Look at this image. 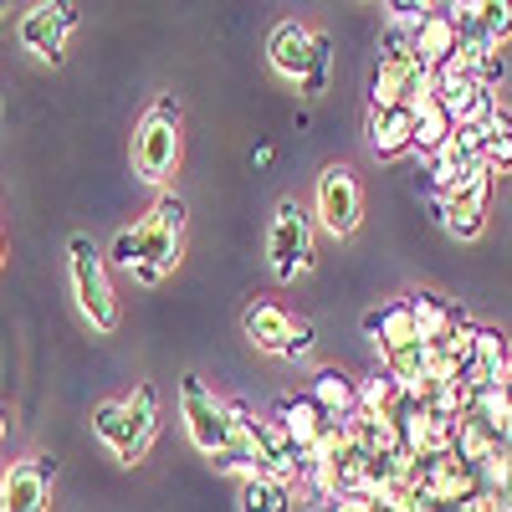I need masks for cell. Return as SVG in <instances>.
Here are the masks:
<instances>
[{"label": "cell", "instance_id": "6da1fadb", "mask_svg": "<svg viewBox=\"0 0 512 512\" xmlns=\"http://www.w3.org/2000/svg\"><path fill=\"white\" fill-rule=\"evenodd\" d=\"M128 251H134V272L144 287L164 282L169 272L180 267V236H185V200L180 195H159L149 205V216L139 226H128Z\"/></svg>", "mask_w": 512, "mask_h": 512}, {"label": "cell", "instance_id": "7a4b0ae2", "mask_svg": "<svg viewBox=\"0 0 512 512\" xmlns=\"http://www.w3.org/2000/svg\"><path fill=\"white\" fill-rule=\"evenodd\" d=\"M180 164V98L164 93L144 118H139V134H134V169L144 185H164Z\"/></svg>", "mask_w": 512, "mask_h": 512}, {"label": "cell", "instance_id": "3957f363", "mask_svg": "<svg viewBox=\"0 0 512 512\" xmlns=\"http://www.w3.org/2000/svg\"><path fill=\"white\" fill-rule=\"evenodd\" d=\"M180 415H185V431H190L195 451H205L210 461H221V456H231L241 446L231 405H221L216 395H210V384L200 374H185L180 379Z\"/></svg>", "mask_w": 512, "mask_h": 512}, {"label": "cell", "instance_id": "277c9868", "mask_svg": "<svg viewBox=\"0 0 512 512\" xmlns=\"http://www.w3.org/2000/svg\"><path fill=\"white\" fill-rule=\"evenodd\" d=\"M67 267H72V297H77L82 318L98 333H113L118 328V297H113V282H108V267H103V251L88 236H72L67 241Z\"/></svg>", "mask_w": 512, "mask_h": 512}, {"label": "cell", "instance_id": "5b68a950", "mask_svg": "<svg viewBox=\"0 0 512 512\" xmlns=\"http://www.w3.org/2000/svg\"><path fill=\"white\" fill-rule=\"evenodd\" d=\"M231 420H236V436L246 446V456L256 461V477H272V482H297L303 477V456L292 451V441L282 436L277 420H256L246 400H231Z\"/></svg>", "mask_w": 512, "mask_h": 512}, {"label": "cell", "instance_id": "8992f818", "mask_svg": "<svg viewBox=\"0 0 512 512\" xmlns=\"http://www.w3.org/2000/svg\"><path fill=\"white\" fill-rule=\"evenodd\" d=\"M313 221L297 200H282L277 216H272V231H267V262H272V277L277 282H297L308 267H313Z\"/></svg>", "mask_w": 512, "mask_h": 512}, {"label": "cell", "instance_id": "52a82bcc", "mask_svg": "<svg viewBox=\"0 0 512 512\" xmlns=\"http://www.w3.org/2000/svg\"><path fill=\"white\" fill-rule=\"evenodd\" d=\"M425 98H436V77L415 62V52L379 57L369 77V108H420Z\"/></svg>", "mask_w": 512, "mask_h": 512}, {"label": "cell", "instance_id": "ba28073f", "mask_svg": "<svg viewBox=\"0 0 512 512\" xmlns=\"http://www.w3.org/2000/svg\"><path fill=\"white\" fill-rule=\"evenodd\" d=\"M313 210H318L323 231H333V236H354L359 231V221H364V190H359L349 164H328L318 175Z\"/></svg>", "mask_w": 512, "mask_h": 512}, {"label": "cell", "instance_id": "9c48e42d", "mask_svg": "<svg viewBox=\"0 0 512 512\" xmlns=\"http://www.w3.org/2000/svg\"><path fill=\"white\" fill-rule=\"evenodd\" d=\"M57 482V456H26L0 472V512H47Z\"/></svg>", "mask_w": 512, "mask_h": 512}, {"label": "cell", "instance_id": "30bf717a", "mask_svg": "<svg viewBox=\"0 0 512 512\" xmlns=\"http://www.w3.org/2000/svg\"><path fill=\"white\" fill-rule=\"evenodd\" d=\"M492 175L487 169H472L446 200H436V216H441V226L456 236V241H477L482 236V226H487V205H492Z\"/></svg>", "mask_w": 512, "mask_h": 512}, {"label": "cell", "instance_id": "8fae6325", "mask_svg": "<svg viewBox=\"0 0 512 512\" xmlns=\"http://www.w3.org/2000/svg\"><path fill=\"white\" fill-rule=\"evenodd\" d=\"M72 26H77V11H72V6H62V0H41V6H31V11L21 16V47H26L31 57H41V62L57 67V62L67 57Z\"/></svg>", "mask_w": 512, "mask_h": 512}, {"label": "cell", "instance_id": "7c38bea8", "mask_svg": "<svg viewBox=\"0 0 512 512\" xmlns=\"http://www.w3.org/2000/svg\"><path fill=\"white\" fill-rule=\"evenodd\" d=\"M277 425H282V436L292 441L297 456L318 451V441L333 431V420L323 415V405H318L313 395H282V400H277Z\"/></svg>", "mask_w": 512, "mask_h": 512}, {"label": "cell", "instance_id": "4fadbf2b", "mask_svg": "<svg viewBox=\"0 0 512 512\" xmlns=\"http://www.w3.org/2000/svg\"><path fill=\"white\" fill-rule=\"evenodd\" d=\"M512 379V338L502 328H487L477 323V349H472V369H466V390H492V384H507Z\"/></svg>", "mask_w": 512, "mask_h": 512}, {"label": "cell", "instance_id": "5bb4252c", "mask_svg": "<svg viewBox=\"0 0 512 512\" xmlns=\"http://www.w3.org/2000/svg\"><path fill=\"white\" fill-rule=\"evenodd\" d=\"M297 323H303V318H292L282 303H251V308L241 313V333H246L262 354H277V359H287L292 338H297Z\"/></svg>", "mask_w": 512, "mask_h": 512}, {"label": "cell", "instance_id": "9a60e30c", "mask_svg": "<svg viewBox=\"0 0 512 512\" xmlns=\"http://www.w3.org/2000/svg\"><path fill=\"white\" fill-rule=\"evenodd\" d=\"M364 333L379 344V354H400V349L420 344L410 297H395V303H384V308H369V313H364Z\"/></svg>", "mask_w": 512, "mask_h": 512}, {"label": "cell", "instance_id": "2e32d148", "mask_svg": "<svg viewBox=\"0 0 512 512\" xmlns=\"http://www.w3.org/2000/svg\"><path fill=\"white\" fill-rule=\"evenodd\" d=\"M415 62L425 67V72H441L446 62H456V47H461V36H456V21H451V11L446 6H436L431 16H425V26L415 31Z\"/></svg>", "mask_w": 512, "mask_h": 512}, {"label": "cell", "instance_id": "e0dca14e", "mask_svg": "<svg viewBox=\"0 0 512 512\" xmlns=\"http://www.w3.org/2000/svg\"><path fill=\"white\" fill-rule=\"evenodd\" d=\"M308 57H313V31H308L303 21H282V26L272 31V41H267V62H272V72L287 77V82H303Z\"/></svg>", "mask_w": 512, "mask_h": 512}, {"label": "cell", "instance_id": "ac0fdd59", "mask_svg": "<svg viewBox=\"0 0 512 512\" xmlns=\"http://www.w3.org/2000/svg\"><path fill=\"white\" fill-rule=\"evenodd\" d=\"M369 149L374 159H400L415 149V113L410 108H369Z\"/></svg>", "mask_w": 512, "mask_h": 512}, {"label": "cell", "instance_id": "d6986e66", "mask_svg": "<svg viewBox=\"0 0 512 512\" xmlns=\"http://www.w3.org/2000/svg\"><path fill=\"white\" fill-rule=\"evenodd\" d=\"M123 415H128V466H134L159 431V390L154 384H139V390L123 400Z\"/></svg>", "mask_w": 512, "mask_h": 512}, {"label": "cell", "instance_id": "ffe728a7", "mask_svg": "<svg viewBox=\"0 0 512 512\" xmlns=\"http://www.w3.org/2000/svg\"><path fill=\"white\" fill-rule=\"evenodd\" d=\"M410 313H415V333H420V344H441V338L466 318L461 308H451L441 292H410Z\"/></svg>", "mask_w": 512, "mask_h": 512}, {"label": "cell", "instance_id": "44dd1931", "mask_svg": "<svg viewBox=\"0 0 512 512\" xmlns=\"http://www.w3.org/2000/svg\"><path fill=\"white\" fill-rule=\"evenodd\" d=\"M313 400L323 405V415H328L333 425H344V420L359 410V384H354L344 369H318V379H313Z\"/></svg>", "mask_w": 512, "mask_h": 512}, {"label": "cell", "instance_id": "7402d4cb", "mask_svg": "<svg viewBox=\"0 0 512 512\" xmlns=\"http://www.w3.org/2000/svg\"><path fill=\"white\" fill-rule=\"evenodd\" d=\"M451 134H456L451 113H446L436 98H425V103L415 108V149H410V154H420V159H436V154L451 144Z\"/></svg>", "mask_w": 512, "mask_h": 512}, {"label": "cell", "instance_id": "603a6c76", "mask_svg": "<svg viewBox=\"0 0 512 512\" xmlns=\"http://www.w3.org/2000/svg\"><path fill=\"white\" fill-rule=\"evenodd\" d=\"M472 169H482V164H472V159H466L456 144H446L436 159H425V190H431L436 200H446V195H451L466 175H472Z\"/></svg>", "mask_w": 512, "mask_h": 512}, {"label": "cell", "instance_id": "cb8c5ba5", "mask_svg": "<svg viewBox=\"0 0 512 512\" xmlns=\"http://www.w3.org/2000/svg\"><path fill=\"white\" fill-rule=\"evenodd\" d=\"M482 169L497 180L512 169V108L497 103V113L487 118V139H482Z\"/></svg>", "mask_w": 512, "mask_h": 512}, {"label": "cell", "instance_id": "d4e9b609", "mask_svg": "<svg viewBox=\"0 0 512 512\" xmlns=\"http://www.w3.org/2000/svg\"><path fill=\"white\" fill-rule=\"evenodd\" d=\"M241 512H292V487L272 477H241Z\"/></svg>", "mask_w": 512, "mask_h": 512}, {"label": "cell", "instance_id": "484cf974", "mask_svg": "<svg viewBox=\"0 0 512 512\" xmlns=\"http://www.w3.org/2000/svg\"><path fill=\"white\" fill-rule=\"evenodd\" d=\"M93 431H98V441H103L118 461H128V415H123V400H103V405L93 410Z\"/></svg>", "mask_w": 512, "mask_h": 512}, {"label": "cell", "instance_id": "4316f807", "mask_svg": "<svg viewBox=\"0 0 512 512\" xmlns=\"http://www.w3.org/2000/svg\"><path fill=\"white\" fill-rule=\"evenodd\" d=\"M328 77H333V41L323 31H313V57H308V72H303V82H297V93H303V98H323Z\"/></svg>", "mask_w": 512, "mask_h": 512}, {"label": "cell", "instance_id": "83f0119b", "mask_svg": "<svg viewBox=\"0 0 512 512\" xmlns=\"http://www.w3.org/2000/svg\"><path fill=\"white\" fill-rule=\"evenodd\" d=\"M477 31L487 47H507L512 41V0H477Z\"/></svg>", "mask_w": 512, "mask_h": 512}, {"label": "cell", "instance_id": "f1b7e54d", "mask_svg": "<svg viewBox=\"0 0 512 512\" xmlns=\"http://www.w3.org/2000/svg\"><path fill=\"white\" fill-rule=\"evenodd\" d=\"M384 11H390V26H400V31H420L425 26V16H431L436 6H415V0H395V6H384Z\"/></svg>", "mask_w": 512, "mask_h": 512}, {"label": "cell", "instance_id": "f546056e", "mask_svg": "<svg viewBox=\"0 0 512 512\" xmlns=\"http://www.w3.org/2000/svg\"><path fill=\"white\" fill-rule=\"evenodd\" d=\"M308 354H313V323H297V338H292L287 359H308Z\"/></svg>", "mask_w": 512, "mask_h": 512}, {"label": "cell", "instance_id": "4dcf8cb0", "mask_svg": "<svg viewBox=\"0 0 512 512\" xmlns=\"http://www.w3.org/2000/svg\"><path fill=\"white\" fill-rule=\"evenodd\" d=\"M328 512H374V502L369 497H333Z\"/></svg>", "mask_w": 512, "mask_h": 512}, {"label": "cell", "instance_id": "1f68e13d", "mask_svg": "<svg viewBox=\"0 0 512 512\" xmlns=\"http://www.w3.org/2000/svg\"><path fill=\"white\" fill-rule=\"evenodd\" d=\"M11 441V415H6V405H0V446Z\"/></svg>", "mask_w": 512, "mask_h": 512}, {"label": "cell", "instance_id": "d6a6232c", "mask_svg": "<svg viewBox=\"0 0 512 512\" xmlns=\"http://www.w3.org/2000/svg\"><path fill=\"white\" fill-rule=\"evenodd\" d=\"M492 512H512V497L507 492H492Z\"/></svg>", "mask_w": 512, "mask_h": 512}, {"label": "cell", "instance_id": "836d02e7", "mask_svg": "<svg viewBox=\"0 0 512 512\" xmlns=\"http://www.w3.org/2000/svg\"><path fill=\"white\" fill-rule=\"evenodd\" d=\"M502 492L512 497V451H507V477H502Z\"/></svg>", "mask_w": 512, "mask_h": 512}, {"label": "cell", "instance_id": "e575fe53", "mask_svg": "<svg viewBox=\"0 0 512 512\" xmlns=\"http://www.w3.org/2000/svg\"><path fill=\"white\" fill-rule=\"evenodd\" d=\"M507 405H512V379H507ZM507 446H512V441H507Z\"/></svg>", "mask_w": 512, "mask_h": 512}, {"label": "cell", "instance_id": "d590c367", "mask_svg": "<svg viewBox=\"0 0 512 512\" xmlns=\"http://www.w3.org/2000/svg\"><path fill=\"white\" fill-rule=\"evenodd\" d=\"M0 262H6V241H0Z\"/></svg>", "mask_w": 512, "mask_h": 512}, {"label": "cell", "instance_id": "8d00e7d4", "mask_svg": "<svg viewBox=\"0 0 512 512\" xmlns=\"http://www.w3.org/2000/svg\"><path fill=\"white\" fill-rule=\"evenodd\" d=\"M0 11H6V6H0Z\"/></svg>", "mask_w": 512, "mask_h": 512}]
</instances>
